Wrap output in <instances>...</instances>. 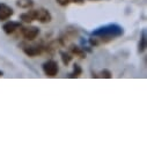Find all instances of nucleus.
Wrapping results in <instances>:
<instances>
[{
  "label": "nucleus",
  "instance_id": "nucleus-1",
  "mask_svg": "<svg viewBox=\"0 0 147 147\" xmlns=\"http://www.w3.org/2000/svg\"><path fill=\"white\" fill-rule=\"evenodd\" d=\"M124 35V28L117 23H109L101 26L92 31V37L88 40L92 47L107 44Z\"/></svg>",
  "mask_w": 147,
  "mask_h": 147
},
{
  "label": "nucleus",
  "instance_id": "nucleus-2",
  "mask_svg": "<svg viewBox=\"0 0 147 147\" xmlns=\"http://www.w3.org/2000/svg\"><path fill=\"white\" fill-rule=\"evenodd\" d=\"M42 68H43V72L44 74L49 78H55L58 72H59V66H58V63L53 59H50L48 61H45L43 65H42Z\"/></svg>",
  "mask_w": 147,
  "mask_h": 147
},
{
  "label": "nucleus",
  "instance_id": "nucleus-3",
  "mask_svg": "<svg viewBox=\"0 0 147 147\" xmlns=\"http://www.w3.org/2000/svg\"><path fill=\"white\" fill-rule=\"evenodd\" d=\"M41 30L40 28L37 27H32V26H29V27H21V34L23 36V38L27 40V41H32L35 40L37 36L40 35Z\"/></svg>",
  "mask_w": 147,
  "mask_h": 147
},
{
  "label": "nucleus",
  "instance_id": "nucleus-4",
  "mask_svg": "<svg viewBox=\"0 0 147 147\" xmlns=\"http://www.w3.org/2000/svg\"><path fill=\"white\" fill-rule=\"evenodd\" d=\"M76 36H78V30L77 29H66L65 32L58 38V43H59V45L64 47V45L68 44L69 41H72Z\"/></svg>",
  "mask_w": 147,
  "mask_h": 147
},
{
  "label": "nucleus",
  "instance_id": "nucleus-5",
  "mask_svg": "<svg viewBox=\"0 0 147 147\" xmlns=\"http://www.w3.org/2000/svg\"><path fill=\"white\" fill-rule=\"evenodd\" d=\"M44 52V47L43 45H31V47H24L23 48V53L28 57H36L40 56Z\"/></svg>",
  "mask_w": 147,
  "mask_h": 147
},
{
  "label": "nucleus",
  "instance_id": "nucleus-6",
  "mask_svg": "<svg viewBox=\"0 0 147 147\" xmlns=\"http://www.w3.org/2000/svg\"><path fill=\"white\" fill-rule=\"evenodd\" d=\"M13 14H14V11L11 6L4 3H0V21L8 20L11 16H13Z\"/></svg>",
  "mask_w": 147,
  "mask_h": 147
},
{
  "label": "nucleus",
  "instance_id": "nucleus-7",
  "mask_svg": "<svg viewBox=\"0 0 147 147\" xmlns=\"http://www.w3.org/2000/svg\"><path fill=\"white\" fill-rule=\"evenodd\" d=\"M22 27L20 21H7L4 26H3V30L6 35H11L13 32H15L18 29H20Z\"/></svg>",
  "mask_w": 147,
  "mask_h": 147
},
{
  "label": "nucleus",
  "instance_id": "nucleus-8",
  "mask_svg": "<svg viewBox=\"0 0 147 147\" xmlns=\"http://www.w3.org/2000/svg\"><path fill=\"white\" fill-rule=\"evenodd\" d=\"M51 20H52V15L47 8L37 9V20L36 21H38L41 23H49V22H51Z\"/></svg>",
  "mask_w": 147,
  "mask_h": 147
},
{
  "label": "nucleus",
  "instance_id": "nucleus-9",
  "mask_svg": "<svg viewBox=\"0 0 147 147\" xmlns=\"http://www.w3.org/2000/svg\"><path fill=\"white\" fill-rule=\"evenodd\" d=\"M20 19L23 22H27V23L36 21V20H37V9H31V11H28L26 13H22L20 15Z\"/></svg>",
  "mask_w": 147,
  "mask_h": 147
},
{
  "label": "nucleus",
  "instance_id": "nucleus-10",
  "mask_svg": "<svg viewBox=\"0 0 147 147\" xmlns=\"http://www.w3.org/2000/svg\"><path fill=\"white\" fill-rule=\"evenodd\" d=\"M69 52H71V55H74L81 59L86 58V51L84 50V48H80L78 45H74V44L69 45Z\"/></svg>",
  "mask_w": 147,
  "mask_h": 147
},
{
  "label": "nucleus",
  "instance_id": "nucleus-11",
  "mask_svg": "<svg viewBox=\"0 0 147 147\" xmlns=\"http://www.w3.org/2000/svg\"><path fill=\"white\" fill-rule=\"evenodd\" d=\"M147 47V42H146V30L142 29L141 34H140V40H139V44H138V52L142 53L146 50Z\"/></svg>",
  "mask_w": 147,
  "mask_h": 147
},
{
  "label": "nucleus",
  "instance_id": "nucleus-12",
  "mask_svg": "<svg viewBox=\"0 0 147 147\" xmlns=\"http://www.w3.org/2000/svg\"><path fill=\"white\" fill-rule=\"evenodd\" d=\"M16 6L22 9H29L34 6V0H18Z\"/></svg>",
  "mask_w": 147,
  "mask_h": 147
},
{
  "label": "nucleus",
  "instance_id": "nucleus-13",
  "mask_svg": "<svg viewBox=\"0 0 147 147\" xmlns=\"http://www.w3.org/2000/svg\"><path fill=\"white\" fill-rule=\"evenodd\" d=\"M82 74V68L79 64H74L73 65V72L68 76L71 79H76V78H79L80 76Z\"/></svg>",
  "mask_w": 147,
  "mask_h": 147
},
{
  "label": "nucleus",
  "instance_id": "nucleus-14",
  "mask_svg": "<svg viewBox=\"0 0 147 147\" xmlns=\"http://www.w3.org/2000/svg\"><path fill=\"white\" fill-rule=\"evenodd\" d=\"M57 4L60 5L61 7H66L68 6L69 4H84L85 3V0H56Z\"/></svg>",
  "mask_w": 147,
  "mask_h": 147
},
{
  "label": "nucleus",
  "instance_id": "nucleus-15",
  "mask_svg": "<svg viewBox=\"0 0 147 147\" xmlns=\"http://www.w3.org/2000/svg\"><path fill=\"white\" fill-rule=\"evenodd\" d=\"M60 57H61V61H63V64L65 66H67L72 61V59H73V57H72L71 53H67V52H64V51L60 52Z\"/></svg>",
  "mask_w": 147,
  "mask_h": 147
},
{
  "label": "nucleus",
  "instance_id": "nucleus-16",
  "mask_svg": "<svg viewBox=\"0 0 147 147\" xmlns=\"http://www.w3.org/2000/svg\"><path fill=\"white\" fill-rule=\"evenodd\" d=\"M100 77H101V78H104V79H111V78H113V73L110 72L109 69L104 68V69H102V71L100 72Z\"/></svg>",
  "mask_w": 147,
  "mask_h": 147
},
{
  "label": "nucleus",
  "instance_id": "nucleus-17",
  "mask_svg": "<svg viewBox=\"0 0 147 147\" xmlns=\"http://www.w3.org/2000/svg\"><path fill=\"white\" fill-rule=\"evenodd\" d=\"M87 1H93L94 3V1H104V0H87Z\"/></svg>",
  "mask_w": 147,
  "mask_h": 147
},
{
  "label": "nucleus",
  "instance_id": "nucleus-18",
  "mask_svg": "<svg viewBox=\"0 0 147 147\" xmlns=\"http://www.w3.org/2000/svg\"><path fill=\"white\" fill-rule=\"evenodd\" d=\"M3 76H4V72H3L1 69H0V77H3Z\"/></svg>",
  "mask_w": 147,
  "mask_h": 147
}]
</instances>
